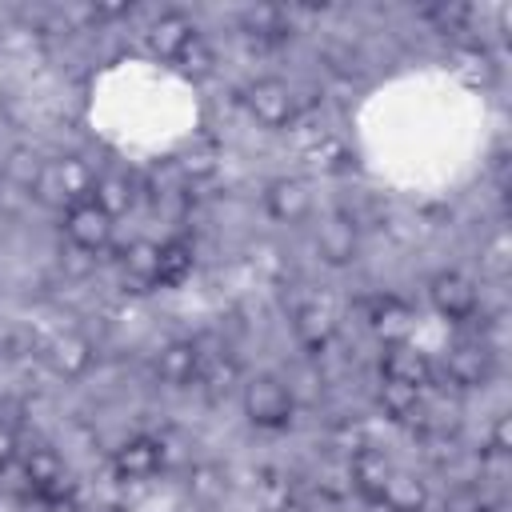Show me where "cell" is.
<instances>
[{
    "label": "cell",
    "instance_id": "ba28073f",
    "mask_svg": "<svg viewBox=\"0 0 512 512\" xmlns=\"http://www.w3.org/2000/svg\"><path fill=\"white\" fill-rule=\"evenodd\" d=\"M444 372L456 388H484L496 376V352L484 340H460L444 356Z\"/></svg>",
    "mask_w": 512,
    "mask_h": 512
},
{
    "label": "cell",
    "instance_id": "ac0fdd59",
    "mask_svg": "<svg viewBox=\"0 0 512 512\" xmlns=\"http://www.w3.org/2000/svg\"><path fill=\"white\" fill-rule=\"evenodd\" d=\"M196 272V252L188 240H168L160 244V264H156V288H180Z\"/></svg>",
    "mask_w": 512,
    "mask_h": 512
},
{
    "label": "cell",
    "instance_id": "44dd1931",
    "mask_svg": "<svg viewBox=\"0 0 512 512\" xmlns=\"http://www.w3.org/2000/svg\"><path fill=\"white\" fill-rule=\"evenodd\" d=\"M380 504H388L392 512H424V504H428V488H424L420 476L396 468L392 480H388V488H384V496H380Z\"/></svg>",
    "mask_w": 512,
    "mask_h": 512
},
{
    "label": "cell",
    "instance_id": "4316f807",
    "mask_svg": "<svg viewBox=\"0 0 512 512\" xmlns=\"http://www.w3.org/2000/svg\"><path fill=\"white\" fill-rule=\"evenodd\" d=\"M488 448H492V456H508V452H512V416H508V412H500V416L492 420Z\"/></svg>",
    "mask_w": 512,
    "mask_h": 512
},
{
    "label": "cell",
    "instance_id": "e0dca14e",
    "mask_svg": "<svg viewBox=\"0 0 512 512\" xmlns=\"http://www.w3.org/2000/svg\"><path fill=\"white\" fill-rule=\"evenodd\" d=\"M368 324L384 344H404L412 332V312L408 304H400L396 296H376L368 304Z\"/></svg>",
    "mask_w": 512,
    "mask_h": 512
},
{
    "label": "cell",
    "instance_id": "2e32d148",
    "mask_svg": "<svg viewBox=\"0 0 512 512\" xmlns=\"http://www.w3.org/2000/svg\"><path fill=\"white\" fill-rule=\"evenodd\" d=\"M24 480L32 484V492H40L48 500H60L68 492V484H64V460L52 448H32L24 456Z\"/></svg>",
    "mask_w": 512,
    "mask_h": 512
},
{
    "label": "cell",
    "instance_id": "277c9868",
    "mask_svg": "<svg viewBox=\"0 0 512 512\" xmlns=\"http://www.w3.org/2000/svg\"><path fill=\"white\" fill-rule=\"evenodd\" d=\"M60 228H64V240L72 248H80V252H104L112 244L116 220L92 196H84V200H76V204L64 208V224Z\"/></svg>",
    "mask_w": 512,
    "mask_h": 512
},
{
    "label": "cell",
    "instance_id": "9a60e30c",
    "mask_svg": "<svg viewBox=\"0 0 512 512\" xmlns=\"http://www.w3.org/2000/svg\"><path fill=\"white\" fill-rule=\"evenodd\" d=\"M380 380H396V384H408V388H428L432 384V360L412 348L408 340L404 344H388L384 356H380Z\"/></svg>",
    "mask_w": 512,
    "mask_h": 512
},
{
    "label": "cell",
    "instance_id": "7c38bea8",
    "mask_svg": "<svg viewBox=\"0 0 512 512\" xmlns=\"http://www.w3.org/2000/svg\"><path fill=\"white\" fill-rule=\"evenodd\" d=\"M204 372V352L196 340H168L156 356V380H164L168 388H188L196 384Z\"/></svg>",
    "mask_w": 512,
    "mask_h": 512
},
{
    "label": "cell",
    "instance_id": "52a82bcc",
    "mask_svg": "<svg viewBox=\"0 0 512 512\" xmlns=\"http://www.w3.org/2000/svg\"><path fill=\"white\" fill-rule=\"evenodd\" d=\"M316 256L328 268H348L360 260V228L348 212H328L316 224Z\"/></svg>",
    "mask_w": 512,
    "mask_h": 512
},
{
    "label": "cell",
    "instance_id": "7402d4cb",
    "mask_svg": "<svg viewBox=\"0 0 512 512\" xmlns=\"http://www.w3.org/2000/svg\"><path fill=\"white\" fill-rule=\"evenodd\" d=\"M120 264H124V276H132L136 284H148L156 288V264H160V244L152 240H132L124 252H120Z\"/></svg>",
    "mask_w": 512,
    "mask_h": 512
},
{
    "label": "cell",
    "instance_id": "f546056e",
    "mask_svg": "<svg viewBox=\"0 0 512 512\" xmlns=\"http://www.w3.org/2000/svg\"><path fill=\"white\" fill-rule=\"evenodd\" d=\"M272 512H316V508H312L308 500H296V496H284V500H280V504H276Z\"/></svg>",
    "mask_w": 512,
    "mask_h": 512
},
{
    "label": "cell",
    "instance_id": "5b68a950",
    "mask_svg": "<svg viewBox=\"0 0 512 512\" xmlns=\"http://www.w3.org/2000/svg\"><path fill=\"white\" fill-rule=\"evenodd\" d=\"M92 172L80 156H64V160H44V172H40V184H36V196L48 200V204H76L92 192Z\"/></svg>",
    "mask_w": 512,
    "mask_h": 512
},
{
    "label": "cell",
    "instance_id": "603a6c76",
    "mask_svg": "<svg viewBox=\"0 0 512 512\" xmlns=\"http://www.w3.org/2000/svg\"><path fill=\"white\" fill-rule=\"evenodd\" d=\"M40 172H44V160L32 152V148H12L4 160H0V180H12L28 192H36L40 184Z\"/></svg>",
    "mask_w": 512,
    "mask_h": 512
},
{
    "label": "cell",
    "instance_id": "f1b7e54d",
    "mask_svg": "<svg viewBox=\"0 0 512 512\" xmlns=\"http://www.w3.org/2000/svg\"><path fill=\"white\" fill-rule=\"evenodd\" d=\"M16 452H20V440H16L12 424H0V468H8L16 460Z\"/></svg>",
    "mask_w": 512,
    "mask_h": 512
},
{
    "label": "cell",
    "instance_id": "d6986e66",
    "mask_svg": "<svg viewBox=\"0 0 512 512\" xmlns=\"http://www.w3.org/2000/svg\"><path fill=\"white\" fill-rule=\"evenodd\" d=\"M188 496H192V504H200V508L224 504V496H228V472H224L220 464H212V460L192 464V472H188Z\"/></svg>",
    "mask_w": 512,
    "mask_h": 512
},
{
    "label": "cell",
    "instance_id": "4dcf8cb0",
    "mask_svg": "<svg viewBox=\"0 0 512 512\" xmlns=\"http://www.w3.org/2000/svg\"><path fill=\"white\" fill-rule=\"evenodd\" d=\"M8 116V96H4V88H0V120Z\"/></svg>",
    "mask_w": 512,
    "mask_h": 512
},
{
    "label": "cell",
    "instance_id": "484cf974",
    "mask_svg": "<svg viewBox=\"0 0 512 512\" xmlns=\"http://www.w3.org/2000/svg\"><path fill=\"white\" fill-rule=\"evenodd\" d=\"M212 64H216V56H212V48H208V40H204V36H196V40L176 56V68H180L184 76H192V80L212 76Z\"/></svg>",
    "mask_w": 512,
    "mask_h": 512
},
{
    "label": "cell",
    "instance_id": "4fadbf2b",
    "mask_svg": "<svg viewBox=\"0 0 512 512\" xmlns=\"http://www.w3.org/2000/svg\"><path fill=\"white\" fill-rule=\"evenodd\" d=\"M292 336H296V344H300L308 356H320V352L336 340V316H332V308L320 304V300L300 304V308L292 312Z\"/></svg>",
    "mask_w": 512,
    "mask_h": 512
},
{
    "label": "cell",
    "instance_id": "9c48e42d",
    "mask_svg": "<svg viewBox=\"0 0 512 512\" xmlns=\"http://www.w3.org/2000/svg\"><path fill=\"white\" fill-rule=\"evenodd\" d=\"M392 472H396V464H392V456H388L384 448L360 444V448L348 456V484H352L368 504L384 496V488H388Z\"/></svg>",
    "mask_w": 512,
    "mask_h": 512
},
{
    "label": "cell",
    "instance_id": "ffe728a7",
    "mask_svg": "<svg viewBox=\"0 0 512 512\" xmlns=\"http://www.w3.org/2000/svg\"><path fill=\"white\" fill-rule=\"evenodd\" d=\"M112 220L120 216V212H128L132 208V200H136V188H132V180L124 176V172H100L96 180H92V192H88Z\"/></svg>",
    "mask_w": 512,
    "mask_h": 512
},
{
    "label": "cell",
    "instance_id": "8fae6325",
    "mask_svg": "<svg viewBox=\"0 0 512 512\" xmlns=\"http://www.w3.org/2000/svg\"><path fill=\"white\" fill-rule=\"evenodd\" d=\"M164 468V444L156 436H128L112 452V472L120 480H152Z\"/></svg>",
    "mask_w": 512,
    "mask_h": 512
},
{
    "label": "cell",
    "instance_id": "30bf717a",
    "mask_svg": "<svg viewBox=\"0 0 512 512\" xmlns=\"http://www.w3.org/2000/svg\"><path fill=\"white\" fill-rule=\"evenodd\" d=\"M196 36H200V32H196V24H192L184 12H160V16L148 24L144 44H148V52H152L156 60L176 64V56H180Z\"/></svg>",
    "mask_w": 512,
    "mask_h": 512
},
{
    "label": "cell",
    "instance_id": "cb8c5ba5",
    "mask_svg": "<svg viewBox=\"0 0 512 512\" xmlns=\"http://www.w3.org/2000/svg\"><path fill=\"white\" fill-rule=\"evenodd\" d=\"M420 396H424L420 388H408V384H396V380H380V392H376L384 416H392V420L416 416L420 412Z\"/></svg>",
    "mask_w": 512,
    "mask_h": 512
},
{
    "label": "cell",
    "instance_id": "5bb4252c",
    "mask_svg": "<svg viewBox=\"0 0 512 512\" xmlns=\"http://www.w3.org/2000/svg\"><path fill=\"white\" fill-rule=\"evenodd\" d=\"M44 360H48V368H52L56 376L80 380V376L92 368L96 348H92V340L80 336V332H56V336L48 340V348H44Z\"/></svg>",
    "mask_w": 512,
    "mask_h": 512
},
{
    "label": "cell",
    "instance_id": "3957f363",
    "mask_svg": "<svg viewBox=\"0 0 512 512\" xmlns=\"http://www.w3.org/2000/svg\"><path fill=\"white\" fill-rule=\"evenodd\" d=\"M428 304H432V312H436L440 320H448V324H468V320H476V312H480V292H476V284H472L464 272L444 268V272H436V276L428 280Z\"/></svg>",
    "mask_w": 512,
    "mask_h": 512
},
{
    "label": "cell",
    "instance_id": "8992f818",
    "mask_svg": "<svg viewBox=\"0 0 512 512\" xmlns=\"http://www.w3.org/2000/svg\"><path fill=\"white\" fill-rule=\"evenodd\" d=\"M264 212L284 224V228H300L312 220V188L300 176H276L264 184Z\"/></svg>",
    "mask_w": 512,
    "mask_h": 512
},
{
    "label": "cell",
    "instance_id": "83f0119b",
    "mask_svg": "<svg viewBox=\"0 0 512 512\" xmlns=\"http://www.w3.org/2000/svg\"><path fill=\"white\" fill-rule=\"evenodd\" d=\"M200 380L212 388V392H220V388H228L232 380H236V364H204V372H200Z\"/></svg>",
    "mask_w": 512,
    "mask_h": 512
},
{
    "label": "cell",
    "instance_id": "d4e9b609",
    "mask_svg": "<svg viewBox=\"0 0 512 512\" xmlns=\"http://www.w3.org/2000/svg\"><path fill=\"white\" fill-rule=\"evenodd\" d=\"M440 512H496V508H492V496H488L480 484L460 480V484H452V488L444 492Z\"/></svg>",
    "mask_w": 512,
    "mask_h": 512
},
{
    "label": "cell",
    "instance_id": "6da1fadb",
    "mask_svg": "<svg viewBox=\"0 0 512 512\" xmlns=\"http://www.w3.org/2000/svg\"><path fill=\"white\" fill-rule=\"evenodd\" d=\"M244 420L260 432H284L296 420V388L276 372H256L240 384Z\"/></svg>",
    "mask_w": 512,
    "mask_h": 512
},
{
    "label": "cell",
    "instance_id": "7a4b0ae2",
    "mask_svg": "<svg viewBox=\"0 0 512 512\" xmlns=\"http://www.w3.org/2000/svg\"><path fill=\"white\" fill-rule=\"evenodd\" d=\"M244 108H248V116H252L260 128L284 132V128H292V120H296V92H292L280 76H260V80L248 84Z\"/></svg>",
    "mask_w": 512,
    "mask_h": 512
}]
</instances>
